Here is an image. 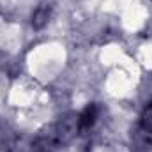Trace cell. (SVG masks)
Masks as SVG:
<instances>
[{
  "mask_svg": "<svg viewBox=\"0 0 152 152\" xmlns=\"http://www.w3.org/2000/svg\"><path fill=\"white\" fill-rule=\"evenodd\" d=\"M96 115H97L96 106H94V104H88V106L85 108V112L78 117V124H80V127H81V129L90 127V126L96 122Z\"/></svg>",
  "mask_w": 152,
  "mask_h": 152,
  "instance_id": "cell-1",
  "label": "cell"
},
{
  "mask_svg": "<svg viewBox=\"0 0 152 152\" xmlns=\"http://www.w3.org/2000/svg\"><path fill=\"white\" fill-rule=\"evenodd\" d=\"M140 127H142V129H145V131H149V133H152V103L145 108V110H143V113H142Z\"/></svg>",
  "mask_w": 152,
  "mask_h": 152,
  "instance_id": "cell-2",
  "label": "cell"
}]
</instances>
